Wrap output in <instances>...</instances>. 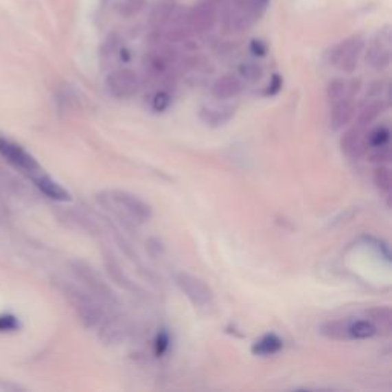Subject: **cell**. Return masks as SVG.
Returning a JSON list of instances; mask_svg holds the SVG:
<instances>
[{
  "label": "cell",
  "instance_id": "1",
  "mask_svg": "<svg viewBox=\"0 0 392 392\" xmlns=\"http://www.w3.org/2000/svg\"><path fill=\"white\" fill-rule=\"evenodd\" d=\"M98 199L104 205V209H108L122 221L128 224L141 225L150 221L152 218L150 205L144 199L130 194L128 190H104L98 195Z\"/></svg>",
  "mask_w": 392,
  "mask_h": 392
},
{
  "label": "cell",
  "instance_id": "2",
  "mask_svg": "<svg viewBox=\"0 0 392 392\" xmlns=\"http://www.w3.org/2000/svg\"><path fill=\"white\" fill-rule=\"evenodd\" d=\"M175 282L178 288L183 291L184 296L187 297L195 307L204 308L209 307V305L214 302V291H211L207 282L203 281L201 277L179 271L175 276Z\"/></svg>",
  "mask_w": 392,
  "mask_h": 392
},
{
  "label": "cell",
  "instance_id": "3",
  "mask_svg": "<svg viewBox=\"0 0 392 392\" xmlns=\"http://www.w3.org/2000/svg\"><path fill=\"white\" fill-rule=\"evenodd\" d=\"M365 42L360 36H353L336 45L330 52V63L351 74L358 65Z\"/></svg>",
  "mask_w": 392,
  "mask_h": 392
},
{
  "label": "cell",
  "instance_id": "4",
  "mask_svg": "<svg viewBox=\"0 0 392 392\" xmlns=\"http://www.w3.org/2000/svg\"><path fill=\"white\" fill-rule=\"evenodd\" d=\"M139 77L132 69H117L106 77V89L109 94L118 100H128L139 91Z\"/></svg>",
  "mask_w": 392,
  "mask_h": 392
},
{
  "label": "cell",
  "instance_id": "5",
  "mask_svg": "<svg viewBox=\"0 0 392 392\" xmlns=\"http://www.w3.org/2000/svg\"><path fill=\"white\" fill-rule=\"evenodd\" d=\"M0 155H2L10 164L14 165L16 169L23 170L26 174H36V172L40 169L34 157L30 155L28 152L20 148L19 144L2 137H0Z\"/></svg>",
  "mask_w": 392,
  "mask_h": 392
},
{
  "label": "cell",
  "instance_id": "6",
  "mask_svg": "<svg viewBox=\"0 0 392 392\" xmlns=\"http://www.w3.org/2000/svg\"><path fill=\"white\" fill-rule=\"evenodd\" d=\"M218 20L216 8L210 2L192 6L187 14V26L192 32H207L214 30Z\"/></svg>",
  "mask_w": 392,
  "mask_h": 392
},
{
  "label": "cell",
  "instance_id": "7",
  "mask_svg": "<svg viewBox=\"0 0 392 392\" xmlns=\"http://www.w3.org/2000/svg\"><path fill=\"white\" fill-rule=\"evenodd\" d=\"M82 276L84 279V282L88 284V287L91 288L92 293L98 299L100 302L104 303V307H114L118 303V297L114 293V290L111 288V285L103 281L100 275H97L92 268H83Z\"/></svg>",
  "mask_w": 392,
  "mask_h": 392
},
{
  "label": "cell",
  "instance_id": "8",
  "mask_svg": "<svg viewBox=\"0 0 392 392\" xmlns=\"http://www.w3.org/2000/svg\"><path fill=\"white\" fill-rule=\"evenodd\" d=\"M102 328V338L104 343L115 345L124 342L130 334V325L124 317H106Z\"/></svg>",
  "mask_w": 392,
  "mask_h": 392
},
{
  "label": "cell",
  "instance_id": "9",
  "mask_svg": "<svg viewBox=\"0 0 392 392\" xmlns=\"http://www.w3.org/2000/svg\"><path fill=\"white\" fill-rule=\"evenodd\" d=\"M341 148H342L343 154L347 157L353 158V159L360 158L368 148L367 139L363 138V134H362V128L356 126V128H351L345 132L341 138Z\"/></svg>",
  "mask_w": 392,
  "mask_h": 392
},
{
  "label": "cell",
  "instance_id": "10",
  "mask_svg": "<svg viewBox=\"0 0 392 392\" xmlns=\"http://www.w3.org/2000/svg\"><path fill=\"white\" fill-rule=\"evenodd\" d=\"M104 268L106 271H108L109 277L118 285V287H122L123 290L130 291V293H135V295L143 293L141 288H139L138 285L132 281L128 275H126V271L122 268V265L118 264L117 259L109 253L104 255Z\"/></svg>",
  "mask_w": 392,
  "mask_h": 392
},
{
  "label": "cell",
  "instance_id": "11",
  "mask_svg": "<svg viewBox=\"0 0 392 392\" xmlns=\"http://www.w3.org/2000/svg\"><path fill=\"white\" fill-rule=\"evenodd\" d=\"M354 114H356V106L351 97L333 103L331 104V112H330L331 129H334V130L342 129L343 126L351 123V119L354 118Z\"/></svg>",
  "mask_w": 392,
  "mask_h": 392
},
{
  "label": "cell",
  "instance_id": "12",
  "mask_svg": "<svg viewBox=\"0 0 392 392\" xmlns=\"http://www.w3.org/2000/svg\"><path fill=\"white\" fill-rule=\"evenodd\" d=\"M242 91V82L233 74H225L215 80L211 84V94L218 100H230Z\"/></svg>",
  "mask_w": 392,
  "mask_h": 392
},
{
  "label": "cell",
  "instance_id": "13",
  "mask_svg": "<svg viewBox=\"0 0 392 392\" xmlns=\"http://www.w3.org/2000/svg\"><path fill=\"white\" fill-rule=\"evenodd\" d=\"M34 183L40 189V192L48 198L56 199V201H71L69 192L63 189L62 185L56 183L54 179H51L49 176H45V175L34 176Z\"/></svg>",
  "mask_w": 392,
  "mask_h": 392
},
{
  "label": "cell",
  "instance_id": "14",
  "mask_svg": "<svg viewBox=\"0 0 392 392\" xmlns=\"http://www.w3.org/2000/svg\"><path fill=\"white\" fill-rule=\"evenodd\" d=\"M236 108L235 106H224V108H205L201 111V119L207 126H222L227 122H230V118L235 115Z\"/></svg>",
  "mask_w": 392,
  "mask_h": 392
},
{
  "label": "cell",
  "instance_id": "15",
  "mask_svg": "<svg viewBox=\"0 0 392 392\" xmlns=\"http://www.w3.org/2000/svg\"><path fill=\"white\" fill-rule=\"evenodd\" d=\"M367 319L374 325L377 333L389 334L392 330V311L389 307H374L367 311Z\"/></svg>",
  "mask_w": 392,
  "mask_h": 392
},
{
  "label": "cell",
  "instance_id": "16",
  "mask_svg": "<svg viewBox=\"0 0 392 392\" xmlns=\"http://www.w3.org/2000/svg\"><path fill=\"white\" fill-rule=\"evenodd\" d=\"M367 62L377 71H382L384 68H388L389 63H391L389 43H383L382 40H380V42H376L368 49Z\"/></svg>",
  "mask_w": 392,
  "mask_h": 392
},
{
  "label": "cell",
  "instance_id": "17",
  "mask_svg": "<svg viewBox=\"0 0 392 392\" xmlns=\"http://www.w3.org/2000/svg\"><path fill=\"white\" fill-rule=\"evenodd\" d=\"M384 108H387V106H384L382 100H371V102L365 103L357 115L358 128H367V126L373 124L376 119L383 114Z\"/></svg>",
  "mask_w": 392,
  "mask_h": 392
},
{
  "label": "cell",
  "instance_id": "18",
  "mask_svg": "<svg viewBox=\"0 0 392 392\" xmlns=\"http://www.w3.org/2000/svg\"><path fill=\"white\" fill-rule=\"evenodd\" d=\"M348 319H337V321H328L321 325V334L330 341H348Z\"/></svg>",
  "mask_w": 392,
  "mask_h": 392
},
{
  "label": "cell",
  "instance_id": "19",
  "mask_svg": "<svg viewBox=\"0 0 392 392\" xmlns=\"http://www.w3.org/2000/svg\"><path fill=\"white\" fill-rule=\"evenodd\" d=\"M282 347H284L282 338L271 333V334L264 336L262 338H259L257 342H255L251 351H253L255 356L267 357V356H273L279 353V351L282 349Z\"/></svg>",
  "mask_w": 392,
  "mask_h": 392
},
{
  "label": "cell",
  "instance_id": "20",
  "mask_svg": "<svg viewBox=\"0 0 392 392\" xmlns=\"http://www.w3.org/2000/svg\"><path fill=\"white\" fill-rule=\"evenodd\" d=\"M353 86H349V83L345 82L342 78H336L333 82H330L328 88H327V97L330 104H333L336 102H341L343 98L353 97L354 92L358 88H354V83H351Z\"/></svg>",
  "mask_w": 392,
  "mask_h": 392
},
{
  "label": "cell",
  "instance_id": "21",
  "mask_svg": "<svg viewBox=\"0 0 392 392\" xmlns=\"http://www.w3.org/2000/svg\"><path fill=\"white\" fill-rule=\"evenodd\" d=\"M377 334V330L368 319H360V321H351L348 327V336L349 338H356V341H365V338H371Z\"/></svg>",
  "mask_w": 392,
  "mask_h": 392
},
{
  "label": "cell",
  "instance_id": "22",
  "mask_svg": "<svg viewBox=\"0 0 392 392\" xmlns=\"http://www.w3.org/2000/svg\"><path fill=\"white\" fill-rule=\"evenodd\" d=\"M373 181L378 192H382L387 196L391 195L392 189V176H391V169L387 165H378L373 172Z\"/></svg>",
  "mask_w": 392,
  "mask_h": 392
},
{
  "label": "cell",
  "instance_id": "23",
  "mask_svg": "<svg viewBox=\"0 0 392 392\" xmlns=\"http://www.w3.org/2000/svg\"><path fill=\"white\" fill-rule=\"evenodd\" d=\"M148 5V0H118V3L115 6L117 12L122 17H134L139 14Z\"/></svg>",
  "mask_w": 392,
  "mask_h": 392
},
{
  "label": "cell",
  "instance_id": "24",
  "mask_svg": "<svg viewBox=\"0 0 392 392\" xmlns=\"http://www.w3.org/2000/svg\"><path fill=\"white\" fill-rule=\"evenodd\" d=\"M389 137H391V132L387 128V126H377L373 130L369 132L368 137L365 138L367 139V146L369 148H382V146H387L389 143Z\"/></svg>",
  "mask_w": 392,
  "mask_h": 392
},
{
  "label": "cell",
  "instance_id": "25",
  "mask_svg": "<svg viewBox=\"0 0 392 392\" xmlns=\"http://www.w3.org/2000/svg\"><path fill=\"white\" fill-rule=\"evenodd\" d=\"M239 74L244 80H247V82H259V80L262 78L264 76V69L262 66L259 63L255 62H245L241 66H239Z\"/></svg>",
  "mask_w": 392,
  "mask_h": 392
},
{
  "label": "cell",
  "instance_id": "26",
  "mask_svg": "<svg viewBox=\"0 0 392 392\" xmlns=\"http://www.w3.org/2000/svg\"><path fill=\"white\" fill-rule=\"evenodd\" d=\"M172 12H174V5L172 3H159L157 8L152 11V20L155 23H164L170 19Z\"/></svg>",
  "mask_w": 392,
  "mask_h": 392
},
{
  "label": "cell",
  "instance_id": "27",
  "mask_svg": "<svg viewBox=\"0 0 392 392\" xmlns=\"http://www.w3.org/2000/svg\"><path fill=\"white\" fill-rule=\"evenodd\" d=\"M170 102H172V97L169 92L159 91L155 94L154 100H152V108H154L157 112H163L169 108Z\"/></svg>",
  "mask_w": 392,
  "mask_h": 392
},
{
  "label": "cell",
  "instance_id": "28",
  "mask_svg": "<svg viewBox=\"0 0 392 392\" xmlns=\"http://www.w3.org/2000/svg\"><path fill=\"white\" fill-rule=\"evenodd\" d=\"M190 32L192 31L189 28L176 26V28H172L170 31H168V34H165V38H168L169 42H183V40L189 38Z\"/></svg>",
  "mask_w": 392,
  "mask_h": 392
},
{
  "label": "cell",
  "instance_id": "29",
  "mask_svg": "<svg viewBox=\"0 0 392 392\" xmlns=\"http://www.w3.org/2000/svg\"><path fill=\"white\" fill-rule=\"evenodd\" d=\"M371 161L373 163H388L391 161V149L389 146H382V148H374V152L371 154Z\"/></svg>",
  "mask_w": 392,
  "mask_h": 392
},
{
  "label": "cell",
  "instance_id": "30",
  "mask_svg": "<svg viewBox=\"0 0 392 392\" xmlns=\"http://www.w3.org/2000/svg\"><path fill=\"white\" fill-rule=\"evenodd\" d=\"M169 343H170V338L168 333H159L157 337V343H155V353L157 356H163L165 351L169 348Z\"/></svg>",
  "mask_w": 392,
  "mask_h": 392
},
{
  "label": "cell",
  "instance_id": "31",
  "mask_svg": "<svg viewBox=\"0 0 392 392\" xmlns=\"http://www.w3.org/2000/svg\"><path fill=\"white\" fill-rule=\"evenodd\" d=\"M19 327L16 317L0 316V331H12Z\"/></svg>",
  "mask_w": 392,
  "mask_h": 392
},
{
  "label": "cell",
  "instance_id": "32",
  "mask_svg": "<svg viewBox=\"0 0 392 392\" xmlns=\"http://www.w3.org/2000/svg\"><path fill=\"white\" fill-rule=\"evenodd\" d=\"M250 51L251 54H255L256 57H264L267 54V45H265L262 40H253L250 43Z\"/></svg>",
  "mask_w": 392,
  "mask_h": 392
},
{
  "label": "cell",
  "instance_id": "33",
  "mask_svg": "<svg viewBox=\"0 0 392 392\" xmlns=\"http://www.w3.org/2000/svg\"><path fill=\"white\" fill-rule=\"evenodd\" d=\"M270 0H251V11H253V14L255 16H259L261 12L267 8V5H268Z\"/></svg>",
  "mask_w": 392,
  "mask_h": 392
},
{
  "label": "cell",
  "instance_id": "34",
  "mask_svg": "<svg viewBox=\"0 0 392 392\" xmlns=\"http://www.w3.org/2000/svg\"><path fill=\"white\" fill-rule=\"evenodd\" d=\"M282 88V78L279 76H273L271 78V84H270V89H268V94L270 95H276L279 91Z\"/></svg>",
  "mask_w": 392,
  "mask_h": 392
}]
</instances>
